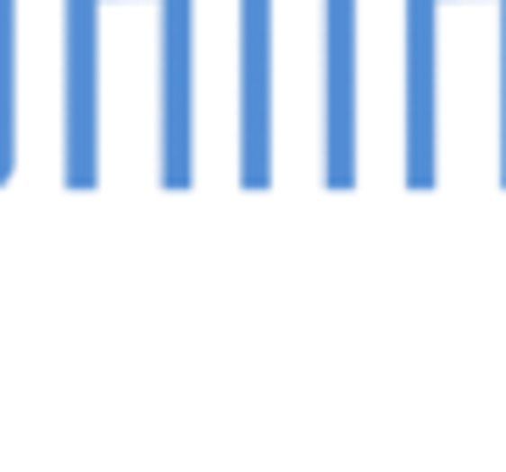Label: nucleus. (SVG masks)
I'll return each mask as SVG.
<instances>
[{
	"label": "nucleus",
	"mask_w": 506,
	"mask_h": 472,
	"mask_svg": "<svg viewBox=\"0 0 506 472\" xmlns=\"http://www.w3.org/2000/svg\"><path fill=\"white\" fill-rule=\"evenodd\" d=\"M68 162L89 183L106 122L150 117L173 178H184L189 0H68Z\"/></svg>",
	"instance_id": "1"
},
{
	"label": "nucleus",
	"mask_w": 506,
	"mask_h": 472,
	"mask_svg": "<svg viewBox=\"0 0 506 472\" xmlns=\"http://www.w3.org/2000/svg\"><path fill=\"white\" fill-rule=\"evenodd\" d=\"M17 156V0H0V178Z\"/></svg>",
	"instance_id": "2"
}]
</instances>
